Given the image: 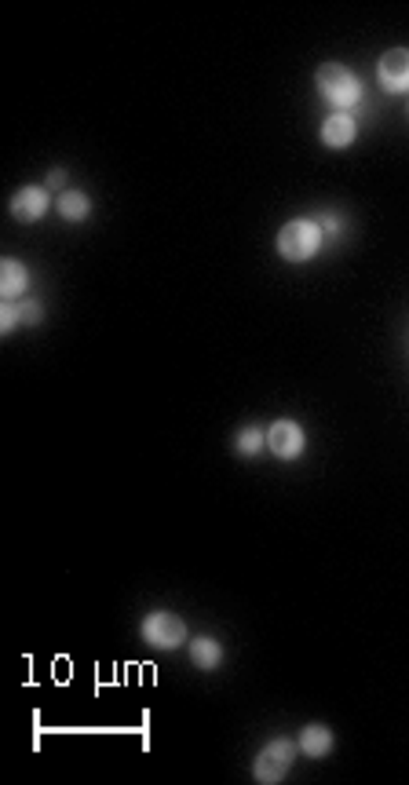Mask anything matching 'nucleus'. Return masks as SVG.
Returning <instances> with one entry per match:
<instances>
[{"instance_id":"obj_1","label":"nucleus","mask_w":409,"mask_h":785,"mask_svg":"<svg viewBox=\"0 0 409 785\" xmlns=\"http://www.w3.org/2000/svg\"><path fill=\"white\" fill-rule=\"evenodd\" d=\"M322 248V226L314 219H293L278 230V252L289 264H307Z\"/></svg>"},{"instance_id":"obj_3","label":"nucleus","mask_w":409,"mask_h":785,"mask_svg":"<svg viewBox=\"0 0 409 785\" xmlns=\"http://www.w3.org/2000/svg\"><path fill=\"white\" fill-rule=\"evenodd\" d=\"M143 639L150 647H157V650H175L186 639V625H183V618H175L168 610H157V614L143 618Z\"/></svg>"},{"instance_id":"obj_5","label":"nucleus","mask_w":409,"mask_h":785,"mask_svg":"<svg viewBox=\"0 0 409 785\" xmlns=\"http://www.w3.org/2000/svg\"><path fill=\"white\" fill-rule=\"evenodd\" d=\"M376 77L387 92L405 96L409 92V48H391L384 52V59L376 63Z\"/></svg>"},{"instance_id":"obj_8","label":"nucleus","mask_w":409,"mask_h":785,"mask_svg":"<svg viewBox=\"0 0 409 785\" xmlns=\"http://www.w3.org/2000/svg\"><path fill=\"white\" fill-rule=\"evenodd\" d=\"M354 136H358L354 117H347L344 110H340V114H333V117H325V125H322V143H325V146H333V150L351 146V143H354Z\"/></svg>"},{"instance_id":"obj_14","label":"nucleus","mask_w":409,"mask_h":785,"mask_svg":"<svg viewBox=\"0 0 409 785\" xmlns=\"http://www.w3.org/2000/svg\"><path fill=\"white\" fill-rule=\"evenodd\" d=\"M19 322H23V315H19V304H8L5 311H0V329H5V333H12Z\"/></svg>"},{"instance_id":"obj_10","label":"nucleus","mask_w":409,"mask_h":785,"mask_svg":"<svg viewBox=\"0 0 409 785\" xmlns=\"http://www.w3.org/2000/svg\"><path fill=\"white\" fill-rule=\"evenodd\" d=\"M300 749L307 752V756H329V749H333V734L325 730V727H318V723H311V727H304V734H300Z\"/></svg>"},{"instance_id":"obj_15","label":"nucleus","mask_w":409,"mask_h":785,"mask_svg":"<svg viewBox=\"0 0 409 785\" xmlns=\"http://www.w3.org/2000/svg\"><path fill=\"white\" fill-rule=\"evenodd\" d=\"M23 322H41V304H19Z\"/></svg>"},{"instance_id":"obj_13","label":"nucleus","mask_w":409,"mask_h":785,"mask_svg":"<svg viewBox=\"0 0 409 785\" xmlns=\"http://www.w3.org/2000/svg\"><path fill=\"white\" fill-rule=\"evenodd\" d=\"M234 446H238L242 457H256V453L267 446V431H264V428H245V431H238Z\"/></svg>"},{"instance_id":"obj_7","label":"nucleus","mask_w":409,"mask_h":785,"mask_svg":"<svg viewBox=\"0 0 409 785\" xmlns=\"http://www.w3.org/2000/svg\"><path fill=\"white\" fill-rule=\"evenodd\" d=\"M48 186H23L15 197H12V216L19 223H37L45 212H48Z\"/></svg>"},{"instance_id":"obj_11","label":"nucleus","mask_w":409,"mask_h":785,"mask_svg":"<svg viewBox=\"0 0 409 785\" xmlns=\"http://www.w3.org/2000/svg\"><path fill=\"white\" fill-rule=\"evenodd\" d=\"M190 658H194V665H197V669H216V665L224 661V650H220V643H216V639L201 636V639H194V643H190Z\"/></svg>"},{"instance_id":"obj_2","label":"nucleus","mask_w":409,"mask_h":785,"mask_svg":"<svg viewBox=\"0 0 409 785\" xmlns=\"http://www.w3.org/2000/svg\"><path fill=\"white\" fill-rule=\"evenodd\" d=\"M314 85H318L322 99H325V103H333V106H340V110L354 106V103H358V96H362L358 77H354L347 66H340V63H325V66H318Z\"/></svg>"},{"instance_id":"obj_9","label":"nucleus","mask_w":409,"mask_h":785,"mask_svg":"<svg viewBox=\"0 0 409 785\" xmlns=\"http://www.w3.org/2000/svg\"><path fill=\"white\" fill-rule=\"evenodd\" d=\"M26 286H30L26 264H19V259H5V264H0V293H5V300L23 297Z\"/></svg>"},{"instance_id":"obj_6","label":"nucleus","mask_w":409,"mask_h":785,"mask_svg":"<svg viewBox=\"0 0 409 785\" xmlns=\"http://www.w3.org/2000/svg\"><path fill=\"white\" fill-rule=\"evenodd\" d=\"M267 446L282 460H296L304 453V428L296 420H274L267 431Z\"/></svg>"},{"instance_id":"obj_4","label":"nucleus","mask_w":409,"mask_h":785,"mask_svg":"<svg viewBox=\"0 0 409 785\" xmlns=\"http://www.w3.org/2000/svg\"><path fill=\"white\" fill-rule=\"evenodd\" d=\"M293 756H296V745L289 741V738H274L260 756H256V781H264V785H274V781H282L285 778V770H289V763H293Z\"/></svg>"},{"instance_id":"obj_16","label":"nucleus","mask_w":409,"mask_h":785,"mask_svg":"<svg viewBox=\"0 0 409 785\" xmlns=\"http://www.w3.org/2000/svg\"><path fill=\"white\" fill-rule=\"evenodd\" d=\"M48 186H52V190H55V186H66V172H52V176H48Z\"/></svg>"},{"instance_id":"obj_12","label":"nucleus","mask_w":409,"mask_h":785,"mask_svg":"<svg viewBox=\"0 0 409 785\" xmlns=\"http://www.w3.org/2000/svg\"><path fill=\"white\" fill-rule=\"evenodd\" d=\"M88 212H92V201L81 190H63V197H59V216L63 219L81 223V219H88Z\"/></svg>"}]
</instances>
